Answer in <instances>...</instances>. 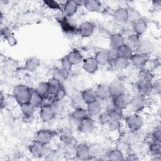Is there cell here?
Segmentation results:
<instances>
[{"mask_svg": "<svg viewBox=\"0 0 161 161\" xmlns=\"http://www.w3.org/2000/svg\"><path fill=\"white\" fill-rule=\"evenodd\" d=\"M113 63L114 68L116 70H121L127 68L130 65V59L128 58L118 57Z\"/></svg>", "mask_w": 161, "mask_h": 161, "instance_id": "f35d334b", "label": "cell"}, {"mask_svg": "<svg viewBox=\"0 0 161 161\" xmlns=\"http://www.w3.org/2000/svg\"><path fill=\"white\" fill-rule=\"evenodd\" d=\"M67 59L70 62V63L73 65H79L82 62L84 58L82 57V53L77 50H72L70 51L67 55Z\"/></svg>", "mask_w": 161, "mask_h": 161, "instance_id": "603a6c76", "label": "cell"}, {"mask_svg": "<svg viewBox=\"0 0 161 161\" xmlns=\"http://www.w3.org/2000/svg\"><path fill=\"white\" fill-rule=\"evenodd\" d=\"M69 75V72L60 67L55 69L53 70L52 77L62 83L64 80H65L68 78Z\"/></svg>", "mask_w": 161, "mask_h": 161, "instance_id": "836d02e7", "label": "cell"}, {"mask_svg": "<svg viewBox=\"0 0 161 161\" xmlns=\"http://www.w3.org/2000/svg\"><path fill=\"white\" fill-rule=\"evenodd\" d=\"M113 17L117 23L126 24L128 21V10L125 8H118L113 12Z\"/></svg>", "mask_w": 161, "mask_h": 161, "instance_id": "5bb4252c", "label": "cell"}, {"mask_svg": "<svg viewBox=\"0 0 161 161\" xmlns=\"http://www.w3.org/2000/svg\"><path fill=\"white\" fill-rule=\"evenodd\" d=\"M55 115L56 112L51 104H43L40 108L39 116L43 122L47 123L52 121Z\"/></svg>", "mask_w": 161, "mask_h": 161, "instance_id": "5b68a950", "label": "cell"}, {"mask_svg": "<svg viewBox=\"0 0 161 161\" xmlns=\"http://www.w3.org/2000/svg\"><path fill=\"white\" fill-rule=\"evenodd\" d=\"M138 156L135 153H130L127 155V157L126 158V160H138Z\"/></svg>", "mask_w": 161, "mask_h": 161, "instance_id": "816d5d0a", "label": "cell"}, {"mask_svg": "<svg viewBox=\"0 0 161 161\" xmlns=\"http://www.w3.org/2000/svg\"><path fill=\"white\" fill-rule=\"evenodd\" d=\"M148 61V56L136 52L133 53L130 58V64L139 70L145 67Z\"/></svg>", "mask_w": 161, "mask_h": 161, "instance_id": "9c48e42d", "label": "cell"}, {"mask_svg": "<svg viewBox=\"0 0 161 161\" xmlns=\"http://www.w3.org/2000/svg\"><path fill=\"white\" fill-rule=\"evenodd\" d=\"M45 146L46 145L35 140L33 143H32V144L30 145L29 150L31 155L33 157L40 158L44 154L45 151Z\"/></svg>", "mask_w": 161, "mask_h": 161, "instance_id": "ac0fdd59", "label": "cell"}, {"mask_svg": "<svg viewBox=\"0 0 161 161\" xmlns=\"http://www.w3.org/2000/svg\"><path fill=\"white\" fill-rule=\"evenodd\" d=\"M99 65H104L109 62L108 50H100L97 51L94 57Z\"/></svg>", "mask_w": 161, "mask_h": 161, "instance_id": "d6a6232c", "label": "cell"}, {"mask_svg": "<svg viewBox=\"0 0 161 161\" xmlns=\"http://www.w3.org/2000/svg\"><path fill=\"white\" fill-rule=\"evenodd\" d=\"M82 99L85 104H87L97 100L95 90L92 89H86L80 93Z\"/></svg>", "mask_w": 161, "mask_h": 161, "instance_id": "d4e9b609", "label": "cell"}, {"mask_svg": "<svg viewBox=\"0 0 161 161\" xmlns=\"http://www.w3.org/2000/svg\"><path fill=\"white\" fill-rule=\"evenodd\" d=\"M43 4L49 9H52V10H60L62 9V7L57 2V1L54 0H47V1H43Z\"/></svg>", "mask_w": 161, "mask_h": 161, "instance_id": "7bdbcfd3", "label": "cell"}, {"mask_svg": "<svg viewBox=\"0 0 161 161\" xmlns=\"http://www.w3.org/2000/svg\"><path fill=\"white\" fill-rule=\"evenodd\" d=\"M125 38L123 36L119 33H113L109 36V46L110 48L118 49L121 45L125 44Z\"/></svg>", "mask_w": 161, "mask_h": 161, "instance_id": "44dd1931", "label": "cell"}, {"mask_svg": "<svg viewBox=\"0 0 161 161\" xmlns=\"http://www.w3.org/2000/svg\"><path fill=\"white\" fill-rule=\"evenodd\" d=\"M20 109L23 115L26 118L33 117L36 109V108L30 103L20 105Z\"/></svg>", "mask_w": 161, "mask_h": 161, "instance_id": "d590c367", "label": "cell"}, {"mask_svg": "<svg viewBox=\"0 0 161 161\" xmlns=\"http://www.w3.org/2000/svg\"><path fill=\"white\" fill-rule=\"evenodd\" d=\"M141 16H140L139 13L135 11V10H131L129 11L128 10V21H130L133 23L135 22L136 20L140 19Z\"/></svg>", "mask_w": 161, "mask_h": 161, "instance_id": "7dc6e473", "label": "cell"}, {"mask_svg": "<svg viewBox=\"0 0 161 161\" xmlns=\"http://www.w3.org/2000/svg\"><path fill=\"white\" fill-rule=\"evenodd\" d=\"M153 84V92L155 91L157 93L160 92V80H156L155 82H152Z\"/></svg>", "mask_w": 161, "mask_h": 161, "instance_id": "f907efd6", "label": "cell"}, {"mask_svg": "<svg viewBox=\"0 0 161 161\" xmlns=\"http://www.w3.org/2000/svg\"><path fill=\"white\" fill-rule=\"evenodd\" d=\"M125 122L127 127L130 131H137L143 126V119L138 113H133L125 118Z\"/></svg>", "mask_w": 161, "mask_h": 161, "instance_id": "7a4b0ae2", "label": "cell"}, {"mask_svg": "<svg viewBox=\"0 0 161 161\" xmlns=\"http://www.w3.org/2000/svg\"><path fill=\"white\" fill-rule=\"evenodd\" d=\"M47 82L50 90V96L48 99H50L62 87H63V86L62 82L53 78V77L50 78Z\"/></svg>", "mask_w": 161, "mask_h": 161, "instance_id": "cb8c5ba5", "label": "cell"}, {"mask_svg": "<svg viewBox=\"0 0 161 161\" xmlns=\"http://www.w3.org/2000/svg\"><path fill=\"white\" fill-rule=\"evenodd\" d=\"M151 137L153 142H160L161 140V129L159 126L156 127L151 134Z\"/></svg>", "mask_w": 161, "mask_h": 161, "instance_id": "f6af8a7d", "label": "cell"}, {"mask_svg": "<svg viewBox=\"0 0 161 161\" xmlns=\"http://www.w3.org/2000/svg\"><path fill=\"white\" fill-rule=\"evenodd\" d=\"M70 116L80 121L82 119L90 116L89 115V113L86 108H84L83 107H80L75 108V109L71 113Z\"/></svg>", "mask_w": 161, "mask_h": 161, "instance_id": "e575fe53", "label": "cell"}, {"mask_svg": "<svg viewBox=\"0 0 161 161\" xmlns=\"http://www.w3.org/2000/svg\"><path fill=\"white\" fill-rule=\"evenodd\" d=\"M97 99L106 101L111 97L108 85L104 84H99L95 89Z\"/></svg>", "mask_w": 161, "mask_h": 161, "instance_id": "d6986e66", "label": "cell"}, {"mask_svg": "<svg viewBox=\"0 0 161 161\" xmlns=\"http://www.w3.org/2000/svg\"><path fill=\"white\" fill-rule=\"evenodd\" d=\"M95 128V122L91 116L86 117L80 121L78 129L84 134L91 133Z\"/></svg>", "mask_w": 161, "mask_h": 161, "instance_id": "ba28073f", "label": "cell"}, {"mask_svg": "<svg viewBox=\"0 0 161 161\" xmlns=\"http://www.w3.org/2000/svg\"><path fill=\"white\" fill-rule=\"evenodd\" d=\"M57 133L53 130L48 129H42L38 131L35 135V140L45 145L49 144Z\"/></svg>", "mask_w": 161, "mask_h": 161, "instance_id": "277c9868", "label": "cell"}, {"mask_svg": "<svg viewBox=\"0 0 161 161\" xmlns=\"http://www.w3.org/2000/svg\"><path fill=\"white\" fill-rule=\"evenodd\" d=\"M99 119L100 123H101L102 124L107 125V123L110 120V118H109L108 111L101 113L99 114Z\"/></svg>", "mask_w": 161, "mask_h": 161, "instance_id": "681fc988", "label": "cell"}, {"mask_svg": "<svg viewBox=\"0 0 161 161\" xmlns=\"http://www.w3.org/2000/svg\"><path fill=\"white\" fill-rule=\"evenodd\" d=\"M108 128L109 131L112 132H116L119 130L121 128V125H120V121H115V120H112L110 119L109 122L107 123Z\"/></svg>", "mask_w": 161, "mask_h": 161, "instance_id": "ee69618b", "label": "cell"}, {"mask_svg": "<svg viewBox=\"0 0 161 161\" xmlns=\"http://www.w3.org/2000/svg\"><path fill=\"white\" fill-rule=\"evenodd\" d=\"M44 98L35 89L31 90V96L30 103L32 104L35 108H40L43 103Z\"/></svg>", "mask_w": 161, "mask_h": 161, "instance_id": "4316f807", "label": "cell"}, {"mask_svg": "<svg viewBox=\"0 0 161 161\" xmlns=\"http://www.w3.org/2000/svg\"><path fill=\"white\" fill-rule=\"evenodd\" d=\"M110 119L120 121L123 116V110L113 106L108 111Z\"/></svg>", "mask_w": 161, "mask_h": 161, "instance_id": "8d00e7d4", "label": "cell"}, {"mask_svg": "<svg viewBox=\"0 0 161 161\" xmlns=\"http://www.w3.org/2000/svg\"><path fill=\"white\" fill-rule=\"evenodd\" d=\"M145 98L146 97L139 94L131 97L129 107L133 113H139L143 110L146 106Z\"/></svg>", "mask_w": 161, "mask_h": 161, "instance_id": "8992f818", "label": "cell"}, {"mask_svg": "<svg viewBox=\"0 0 161 161\" xmlns=\"http://www.w3.org/2000/svg\"><path fill=\"white\" fill-rule=\"evenodd\" d=\"M75 155L80 160H87L91 156V149L86 143H79L75 148Z\"/></svg>", "mask_w": 161, "mask_h": 161, "instance_id": "9a60e30c", "label": "cell"}, {"mask_svg": "<svg viewBox=\"0 0 161 161\" xmlns=\"http://www.w3.org/2000/svg\"><path fill=\"white\" fill-rule=\"evenodd\" d=\"M60 64H61V67L64 69L65 70H67V71H70L72 69V65L70 63V62L69 61V60L67 59V57L65 56L63 58H61L60 60Z\"/></svg>", "mask_w": 161, "mask_h": 161, "instance_id": "bcb514c9", "label": "cell"}, {"mask_svg": "<svg viewBox=\"0 0 161 161\" xmlns=\"http://www.w3.org/2000/svg\"><path fill=\"white\" fill-rule=\"evenodd\" d=\"M154 50L153 43L148 39H141L136 52L148 56Z\"/></svg>", "mask_w": 161, "mask_h": 161, "instance_id": "2e32d148", "label": "cell"}, {"mask_svg": "<svg viewBox=\"0 0 161 161\" xmlns=\"http://www.w3.org/2000/svg\"><path fill=\"white\" fill-rule=\"evenodd\" d=\"M84 8L89 11L92 13L97 12L99 11L101 4L97 0H87L83 1L82 4Z\"/></svg>", "mask_w": 161, "mask_h": 161, "instance_id": "f1b7e54d", "label": "cell"}, {"mask_svg": "<svg viewBox=\"0 0 161 161\" xmlns=\"http://www.w3.org/2000/svg\"><path fill=\"white\" fill-rule=\"evenodd\" d=\"M35 90L44 98V99H48L50 96V90L48 82L42 81L39 82Z\"/></svg>", "mask_w": 161, "mask_h": 161, "instance_id": "1f68e13d", "label": "cell"}, {"mask_svg": "<svg viewBox=\"0 0 161 161\" xmlns=\"http://www.w3.org/2000/svg\"><path fill=\"white\" fill-rule=\"evenodd\" d=\"M140 40H141L140 36L138 35L135 33H133L128 36L125 44L127 46H128L133 52H136Z\"/></svg>", "mask_w": 161, "mask_h": 161, "instance_id": "7402d4cb", "label": "cell"}, {"mask_svg": "<svg viewBox=\"0 0 161 161\" xmlns=\"http://www.w3.org/2000/svg\"><path fill=\"white\" fill-rule=\"evenodd\" d=\"M86 109L90 116H99V114L101 113L102 106L101 103L97 100H96L94 102L87 104Z\"/></svg>", "mask_w": 161, "mask_h": 161, "instance_id": "484cf974", "label": "cell"}, {"mask_svg": "<svg viewBox=\"0 0 161 161\" xmlns=\"http://www.w3.org/2000/svg\"><path fill=\"white\" fill-rule=\"evenodd\" d=\"M31 90L32 89L24 84H18L14 87L13 95L19 106L30 102Z\"/></svg>", "mask_w": 161, "mask_h": 161, "instance_id": "6da1fadb", "label": "cell"}, {"mask_svg": "<svg viewBox=\"0 0 161 161\" xmlns=\"http://www.w3.org/2000/svg\"><path fill=\"white\" fill-rule=\"evenodd\" d=\"M148 150L152 156H159L161 154L160 142H152L149 145Z\"/></svg>", "mask_w": 161, "mask_h": 161, "instance_id": "60d3db41", "label": "cell"}, {"mask_svg": "<svg viewBox=\"0 0 161 161\" xmlns=\"http://www.w3.org/2000/svg\"><path fill=\"white\" fill-rule=\"evenodd\" d=\"M111 97L113 99L125 92L123 84L119 80H114L108 85Z\"/></svg>", "mask_w": 161, "mask_h": 161, "instance_id": "4fadbf2b", "label": "cell"}, {"mask_svg": "<svg viewBox=\"0 0 161 161\" xmlns=\"http://www.w3.org/2000/svg\"><path fill=\"white\" fill-rule=\"evenodd\" d=\"M2 35L4 36V39L6 40V41L9 43V45H13L15 43L16 38L13 35V33L8 29L4 28V30H2L1 31Z\"/></svg>", "mask_w": 161, "mask_h": 161, "instance_id": "b9f144b4", "label": "cell"}, {"mask_svg": "<svg viewBox=\"0 0 161 161\" xmlns=\"http://www.w3.org/2000/svg\"><path fill=\"white\" fill-rule=\"evenodd\" d=\"M57 19L60 24V26L62 31L68 35H72L75 33H77V27L70 21L69 17L65 16L64 13L59 14L57 17Z\"/></svg>", "mask_w": 161, "mask_h": 161, "instance_id": "3957f363", "label": "cell"}, {"mask_svg": "<svg viewBox=\"0 0 161 161\" xmlns=\"http://www.w3.org/2000/svg\"><path fill=\"white\" fill-rule=\"evenodd\" d=\"M108 57H109V62H113L119 57L118 49L110 48L108 50Z\"/></svg>", "mask_w": 161, "mask_h": 161, "instance_id": "c3c4849f", "label": "cell"}, {"mask_svg": "<svg viewBox=\"0 0 161 161\" xmlns=\"http://www.w3.org/2000/svg\"><path fill=\"white\" fill-rule=\"evenodd\" d=\"M118 52L119 57L126 58L128 59L130 58V57L132 56V55L134 53L132 51V50L128 46H127L125 43L118 48Z\"/></svg>", "mask_w": 161, "mask_h": 161, "instance_id": "ab89813d", "label": "cell"}, {"mask_svg": "<svg viewBox=\"0 0 161 161\" xmlns=\"http://www.w3.org/2000/svg\"><path fill=\"white\" fill-rule=\"evenodd\" d=\"M40 65V61L36 57H30L25 62V67L29 72H35Z\"/></svg>", "mask_w": 161, "mask_h": 161, "instance_id": "f546056e", "label": "cell"}, {"mask_svg": "<svg viewBox=\"0 0 161 161\" xmlns=\"http://www.w3.org/2000/svg\"><path fill=\"white\" fill-rule=\"evenodd\" d=\"M134 33L139 36L143 35L147 30L148 25L146 20L142 17L133 23Z\"/></svg>", "mask_w": 161, "mask_h": 161, "instance_id": "ffe728a7", "label": "cell"}, {"mask_svg": "<svg viewBox=\"0 0 161 161\" xmlns=\"http://www.w3.org/2000/svg\"><path fill=\"white\" fill-rule=\"evenodd\" d=\"M108 160L113 161H121L123 160L124 155L123 152L118 148H114L111 150L107 155Z\"/></svg>", "mask_w": 161, "mask_h": 161, "instance_id": "74e56055", "label": "cell"}, {"mask_svg": "<svg viewBox=\"0 0 161 161\" xmlns=\"http://www.w3.org/2000/svg\"><path fill=\"white\" fill-rule=\"evenodd\" d=\"M95 29L94 25L90 21H83L77 27V33L82 38H88L92 35Z\"/></svg>", "mask_w": 161, "mask_h": 161, "instance_id": "52a82bcc", "label": "cell"}, {"mask_svg": "<svg viewBox=\"0 0 161 161\" xmlns=\"http://www.w3.org/2000/svg\"><path fill=\"white\" fill-rule=\"evenodd\" d=\"M73 134L70 128L65 127L60 132V140L66 144L71 143L73 142Z\"/></svg>", "mask_w": 161, "mask_h": 161, "instance_id": "83f0119b", "label": "cell"}, {"mask_svg": "<svg viewBox=\"0 0 161 161\" xmlns=\"http://www.w3.org/2000/svg\"><path fill=\"white\" fill-rule=\"evenodd\" d=\"M138 77V80L152 82L154 78V75L150 69L144 67L139 70Z\"/></svg>", "mask_w": 161, "mask_h": 161, "instance_id": "4dcf8cb0", "label": "cell"}, {"mask_svg": "<svg viewBox=\"0 0 161 161\" xmlns=\"http://www.w3.org/2000/svg\"><path fill=\"white\" fill-rule=\"evenodd\" d=\"M82 63L83 69L89 74H94L98 69L99 64L94 57H87L84 58Z\"/></svg>", "mask_w": 161, "mask_h": 161, "instance_id": "e0dca14e", "label": "cell"}, {"mask_svg": "<svg viewBox=\"0 0 161 161\" xmlns=\"http://www.w3.org/2000/svg\"><path fill=\"white\" fill-rule=\"evenodd\" d=\"M131 99V96L130 94L124 92L123 94L113 98L114 106L121 110L125 109L129 107Z\"/></svg>", "mask_w": 161, "mask_h": 161, "instance_id": "7c38bea8", "label": "cell"}, {"mask_svg": "<svg viewBox=\"0 0 161 161\" xmlns=\"http://www.w3.org/2000/svg\"><path fill=\"white\" fill-rule=\"evenodd\" d=\"M80 3H83L78 1H67L63 6V13L67 17L73 16L77 11Z\"/></svg>", "mask_w": 161, "mask_h": 161, "instance_id": "8fae6325", "label": "cell"}, {"mask_svg": "<svg viewBox=\"0 0 161 161\" xmlns=\"http://www.w3.org/2000/svg\"><path fill=\"white\" fill-rule=\"evenodd\" d=\"M153 82L138 80L136 84L137 94L142 96L145 97L149 96L153 92Z\"/></svg>", "mask_w": 161, "mask_h": 161, "instance_id": "30bf717a", "label": "cell"}]
</instances>
